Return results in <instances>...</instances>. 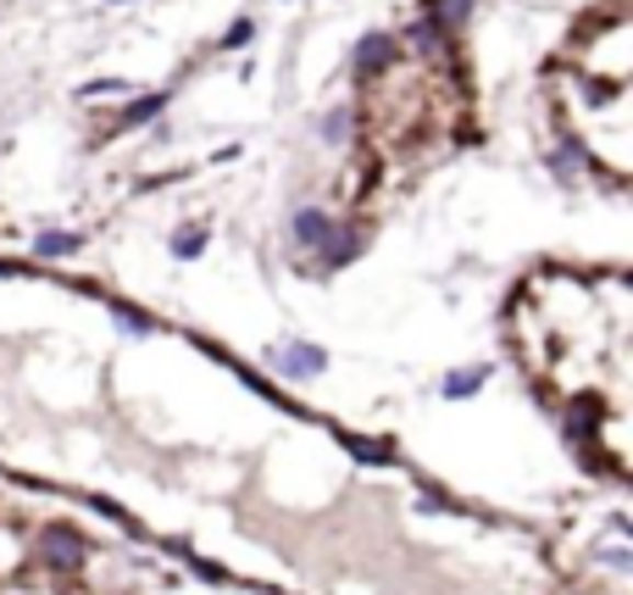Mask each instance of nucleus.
<instances>
[{
    "label": "nucleus",
    "instance_id": "obj_3",
    "mask_svg": "<svg viewBox=\"0 0 633 595\" xmlns=\"http://www.w3.org/2000/svg\"><path fill=\"white\" fill-rule=\"evenodd\" d=\"M273 368L284 379H317L328 368V351L323 346H301V339H290V346H273Z\"/></svg>",
    "mask_w": 633,
    "mask_h": 595
},
{
    "label": "nucleus",
    "instance_id": "obj_14",
    "mask_svg": "<svg viewBox=\"0 0 633 595\" xmlns=\"http://www.w3.org/2000/svg\"><path fill=\"white\" fill-rule=\"evenodd\" d=\"M245 40H250V23H234V29H228V40H223V45H228V50H234V45H245Z\"/></svg>",
    "mask_w": 633,
    "mask_h": 595
},
{
    "label": "nucleus",
    "instance_id": "obj_4",
    "mask_svg": "<svg viewBox=\"0 0 633 595\" xmlns=\"http://www.w3.org/2000/svg\"><path fill=\"white\" fill-rule=\"evenodd\" d=\"M400 61V45L389 40V34H368L355 45V78H378L384 67H395Z\"/></svg>",
    "mask_w": 633,
    "mask_h": 595
},
{
    "label": "nucleus",
    "instance_id": "obj_2",
    "mask_svg": "<svg viewBox=\"0 0 633 595\" xmlns=\"http://www.w3.org/2000/svg\"><path fill=\"white\" fill-rule=\"evenodd\" d=\"M361 245H368V228H361V223H334V234L317 245V273H334V268L355 262Z\"/></svg>",
    "mask_w": 633,
    "mask_h": 595
},
{
    "label": "nucleus",
    "instance_id": "obj_13",
    "mask_svg": "<svg viewBox=\"0 0 633 595\" xmlns=\"http://www.w3.org/2000/svg\"><path fill=\"white\" fill-rule=\"evenodd\" d=\"M344 128H350V106H339V112L323 117V139H344Z\"/></svg>",
    "mask_w": 633,
    "mask_h": 595
},
{
    "label": "nucleus",
    "instance_id": "obj_1",
    "mask_svg": "<svg viewBox=\"0 0 633 595\" xmlns=\"http://www.w3.org/2000/svg\"><path fill=\"white\" fill-rule=\"evenodd\" d=\"M39 557H45L50 573H78V568L89 562V540H83L78 529H67V524H50V529L39 535Z\"/></svg>",
    "mask_w": 633,
    "mask_h": 595
},
{
    "label": "nucleus",
    "instance_id": "obj_9",
    "mask_svg": "<svg viewBox=\"0 0 633 595\" xmlns=\"http://www.w3.org/2000/svg\"><path fill=\"white\" fill-rule=\"evenodd\" d=\"M128 90H134L128 78H101V83H83L78 96H83V101H106V96H128Z\"/></svg>",
    "mask_w": 633,
    "mask_h": 595
},
{
    "label": "nucleus",
    "instance_id": "obj_6",
    "mask_svg": "<svg viewBox=\"0 0 633 595\" xmlns=\"http://www.w3.org/2000/svg\"><path fill=\"white\" fill-rule=\"evenodd\" d=\"M328 234H334V217H328L323 206H301V212H295V245L317 250Z\"/></svg>",
    "mask_w": 633,
    "mask_h": 595
},
{
    "label": "nucleus",
    "instance_id": "obj_11",
    "mask_svg": "<svg viewBox=\"0 0 633 595\" xmlns=\"http://www.w3.org/2000/svg\"><path fill=\"white\" fill-rule=\"evenodd\" d=\"M201 250H206V234H201V228L172 234V257H201Z\"/></svg>",
    "mask_w": 633,
    "mask_h": 595
},
{
    "label": "nucleus",
    "instance_id": "obj_7",
    "mask_svg": "<svg viewBox=\"0 0 633 595\" xmlns=\"http://www.w3.org/2000/svg\"><path fill=\"white\" fill-rule=\"evenodd\" d=\"M489 379V368H473V373H450L439 390H444V401H467V395H478V384Z\"/></svg>",
    "mask_w": 633,
    "mask_h": 595
},
{
    "label": "nucleus",
    "instance_id": "obj_12",
    "mask_svg": "<svg viewBox=\"0 0 633 595\" xmlns=\"http://www.w3.org/2000/svg\"><path fill=\"white\" fill-rule=\"evenodd\" d=\"M112 312H117V323H123L128 334H150V328H156V323H150L145 312H134V306H112Z\"/></svg>",
    "mask_w": 633,
    "mask_h": 595
},
{
    "label": "nucleus",
    "instance_id": "obj_8",
    "mask_svg": "<svg viewBox=\"0 0 633 595\" xmlns=\"http://www.w3.org/2000/svg\"><path fill=\"white\" fill-rule=\"evenodd\" d=\"M78 245H83L78 234H39V239H34V250H39V257H72Z\"/></svg>",
    "mask_w": 633,
    "mask_h": 595
},
{
    "label": "nucleus",
    "instance_id": "obj_10",
    "mask_svg": "<svg viewBox=\"0 0 633 595\" xmlns=\"http://www.w3.org/2000/svg\"><path fill=\"white\" fill-rule=\"evenodd\" d=\"M167 106V96H145V101H134L128 112H123V128H134V123H145V117H156Z\"/></svg>",
    "mask_w": 633,
    "mask_h": 595
},
{
    "label": "nucleus",
    "instance_id": "obj_5",
    "mask_svg": "<svg viewBox=\"0 0 633 595\" xmlns=\"http://www.w3.org/2000/svg\"><path fill=\"white\" fill-rule=\"evenodd\" d=\"M467 12H473V0H422V23L439 34V40H450L462 23H467Z\"/></svg>",
    "mask_w": 633,
    "mask_h": 595
}]
</instances>
